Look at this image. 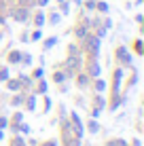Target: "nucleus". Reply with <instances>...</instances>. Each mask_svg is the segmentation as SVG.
I'll list each match as a JSON object with an SVG mask.
<instances>
[{
    "instance_id": "b1692460",
    "label": "nucleus",
    "mask_w": 144,
    "mask_h": 146,
    "mask_svg": "<svg viewBox=\"0 0 144 146\" xmlns=\"http://www.w3.org/2000/svg\"><path fill=\"white\" fill-rule=\"evenodd\" d=\"M96 9H98L100 13H108V4H106V2H96Z\"/></svg>"
},
{
    "instance_id": "20e7f679",
    "label": "nucleus",
    "mask_w": 144,
    "mask_h": 146,
    "mask_svg": "<svg viewBox=\"0 0 144 146\" xmlns=\"http://www.w3.org/2000/svg\"><path fill=\"white\" fill-rule=\"evenodd\" d=\"M117 62L121 64V66H131V53H129V49H125V47H119L117 51Z\"/></svg>"
},
{
    "instance_id": "c85d7f7f",
    "label": "nucleus",
    "mask_w": 144,
    "mask_h": 146,
    "mask_svg": "<svg viewBox=\"0 0 144 146\" xmlns=\"http://www.w3.org/2000/svg\"><path fill=\"white\" fill-rule=\"evenodd\" d=\"M9 127V119L7 117H0V129H7Z\"/></svg>"
},
{
    "instance_id": "9d476101",
    "label": "nucleus",
    "mask_w": 144,
    "mask_h": 146,
    "mask_svg": "<svg viewBox=\"0 0 144 146\" xmlns=\"http://www.w3.org/2000/svg\"><path fill=\"white\" fill-rule=\"evenodd\" d=\"M23 104H26V110H30V112H32V110L36 108V93L28 95V98L23 100Z\"/></svg>"
},
{
    "instance_id": "393cba45",
    "label": "nucleus",
    "mask_w": 144,
    "mask_h": 146,
    "mask_svg": "<svg viewBox=\"0 0 144 146\" xmlns=\"http://www.w3.org/2000/svg\"><path fill=\"white\" fill-rule=\"evenodd\" d=\"M59 7H62V13H64V15H68V13H70V7H68V2H66V0H59Z\"/></svg>"
},
{
    "instance_id": "4468645a",
    "label": "nucleus",
    "mask_w": 144,
    "mask_h": 146,
    "mask_svg": "<svg viewBox=\"0 0 144 146\" xmlns=\"http://www.w3.org/2000/svg\"><path fill=\"white\" fill-rule=\"evenodd\" d=\"M42 23H44V13H42V11H38L36 15H34V26H36V28H40Z\"/></svg>"
},
{
    "instance_id": "6e6552de",
    "label": "nucleus",
    "mask_w": 144,
    "mask_h": 146,
    "mask_svg": "<svg viewBox=\"0 0 144 146\" xmlns=\"http://www.w3.org/2000/svg\"><path fill=\"white\" fill-rule=\"evenodd\" d=\"M87 34H89V19H85V21H83V23H78V26L76 28H74V36H76V38H85L87 36Z\"/></svg>"
},
{
    "instance_id": "6ab92c4d",
    "label": "nucleus",
    "mask_w": 144,
    "mask_h": 146,
    "mask_svg": "<svg viewBox=\"0 0 144 146\" xmlns=\"http://www.w3.org/2000/svg\"><path fill=\"white\" fill-rule=\"evenodd\" d=\"M11 146H26V140H23L21 135H15L13 142H11Z\"/></svg>"
},
{
    "instance_id": "1a4fd4ad",
    "label": "nucleus",
    "mask_w": 144,
    "mask_h": 146,
    "mask_svg": "<svg viewBox=\"0 0 144 146\" xmlns=\"http://www.w3.org/2000/svg\"><path fill=\"white\" fill-rule=\"evenodd\" d=\"M7 89H9V91H21V83H19V78H7Z\"/></svg>"
},
{
    "instance_id": "58836bf2",
    "label": "nucleus",
    "mask_w": 144,
    "mask_h": 146,
    "mask_svg": "<svg viewBox=\"0 0 144 146\" xmlns=\"http://www.w3.org/2000/svg\"><path fill=\"white\" fill-rule=\"evenodd\" d=\"M4 2H11V0H4Z\"/></svg>"
},
{
    "instance_id": "f257e3e1",
    "label": "nucleus",
    "mask_w": 144,
    "mask_h": 146,
    "mask_svg": "<svg viewBox=\"0 0 144 146\" xmlns=\"http://www.w3.org/2000/svg\"><path fill=\"white\" fill-rule=\"evenodd\" d=\"M83 40H85V51L89 53V57H98L100 55V38L96 34H87Z\"/></svg>"
},
{
    "instance_id": "72a5a7b5",
    "label": "nucleus",
    "mask_w": 144,
    "mask_h": 146,
    "mask_svg": "<svg viewBox=\"0 0 144 146\" xmlns=\"http://www.w3.org/2000/svg\"><path fill=\"white\" fill-rule=\"evenodd\" d=\"M40 146H57V140H47V142H42Z\"/></svg>"
},
{
    "instance_id": "bb28decb",
    "label": "nucleus",
    "mask_w": 144,
    "mask_h": 146,
    "mask_svg": "<svg viewBox=\"0 0 144 146\" xmlns=\"http://www.w3.org/2000/svg\"><path fill=\"white\" fill-rule=\"evenodd\" d=\"M85 9H87V11H96V0H87Z\"/></svg>"
},
{
    "instance_id": "7c9ffc66",
    "label": "nucleus",
    "mask_w": 144,
    "mask_h": 146,
    "mask_svg": "<svg viewBox=\"0 0 144 146\" xmlns=\"http://www.w3.org/2000/svg\"><path fill=\"white\" fill-rule=\"evenodd\" d=\"M40 36H42V32H40V30H36V32L30 36V40H40Z\"/></svg>"
},
{
    "instance_id": "5701e85b",
    "label": "nucleus",
    "mask_w": 144,
    "mask_h": 146,
    "mask_svg": "<svg viewBox=\"0 0 144 146\" xmlns=\"http://www.w3.org/2000/svg\"><path fill=\"white\" fill-rule=\"evenodd\" d=\"M133 51H136L138 55H142V53H144V51H142V40H140V38L133 42Z\"/></svg>"
},
{
    "instance_id": "e433bc0d",
    "label": "nucleus",
    "mask_w": 144,
    "mask_h": 146,
    "mask_svg": "<svg viewBox=\"0 0 144 146\" xmlns=\"http://www.w3.org/2000/svg\"><path fill=\"white\" fill-rule=\"evenodd\" d=\"M4 138V129H0V140H2Z\"/></svg>"
},
{
    "instance_id": "a878e982",
    "label": "nucleus",
    "mask_w": 144,
    "mask_h": 146,
    "mask_svg": "<svg viewBox=\"0 0 144 146\" xmlns=\"http://www.w3.org/2000/svg\"><path fill=\"white\" fill-rule=\"evenodd\" d=\"M21 64H26V66H30V64H32V55H28V53L23 55V53H21Z\"/></svg>"
},
{
    "instance_id": "412c9836",
    "label": "nucleus",
    "mask_w": 144,
    "mask_h": 146,
    "mask_svg": "<svg viewBox=\"0 0 144 146\" xmlns=\"http://www.w3.org/2000/svg\"><path fill=\"white\" fill-rule=\"evenodd\" d=\"M59 19H62V15L59 13H51V17H49V23H53V26H57Z\"/></svg>"
},
{
    "instance_id": "2f4dec72",
    "label": "nucleus",
    "mask_w": 144,
    "mask_h": 146,
    "mask_svg": "<svg viewBox=\"0 0 144 146\" xmlns=\"http://www.w3.org/2000/svg\"><path fill=\"white\" fill-rule=\"evenodd\" d=\"M34 78H42V68H36L34 70V74H32Z\"/></svg>"
},
{
    "instance_id": "473e14b6",
    "label": "nucleus",
    "mask_w": 144,
    "mask_h": 146,
    "mask_svg": "<svg viewBox=\"0 0 144 146\" xmlns=\"http://www.w3.org/2000/svg\"><path fill=\"white\" fill-rule=\"evenodd\" d=\"M49 110H51V100L44 98V112H49Z\"/></svg>"
},
{
    "instance_id": "7ed1b4c3",
    "label": "nucleus",
    "mask_w": 144,
    "mask_h": 146,
    "mask_svg": "<svg viewBox=\"0 0 144 146\" xmlns=\"http://www.w3.org/2000/svg\"><path fill=\"white\" fill-rule=\"evenodd\" d=\"M70 125H72V131H74L76 138H83V135H85V125H83V121L76 112L70 114Z\"/></svg>"
},
{
    "instance_id": "c756f323",
    "label": "nucleus",
    "mask_w": 144,
    "mask_h": 146,
    "mask_svg": "<svg viewBox=\"0 0 144 146\" xmlns=\"http://www.w3.org/2000/svg\"><path fill=\"white\" fill-rule=\"evenodd\" d=\"M136 83H138V72H133L131 78H129V83H127V87H131V85H136Z\"/></svg>"
},
{
    "instance_id": "f704fd0d",
    "label": "nucleus",
    "mask_w": 144,
    "mask_h": 146,
    "mask_svg": "<svg viewBox=\"0 0 144 146\" xmlns=\"http://www.w3.org/2000/svg\"><path fill=\"white\" fill-rule=\"evenodd\" d=\"M131 146H142V142H140V140L136 138V140H131Z\"/></svg>"
},
{
    "instance_id": "f8f14e48",
    "label": "nucleus",
    "mask_w": 144,
    "mask_h": 146,
    "mask_svg": "<svg viewBox=\"0 0 144 146\" xmlns=\"http://www.w3.org/2000/svg\"><path fill=\"white\" fill-rule=\"evenodd\" d=\"M23 100H26V93H17V95H15V98L11 100V106H15V108H17V106H21V104H23Z\"/></svg>"
},
{
    "instance_id": "0eeeda50",
    "label": "nucleus",
    "mask_w": 144,
    "mask_h": 146,
    "mask_svg": "<svg viewBox=\"0 0 144 146\" xmlns=\"http://www.w3.org/2000/svg\"><path fill=\"white\" fill-rule=\"evenodd\" d=\"M76 85H78V89H87L89 85H91V76H89L87 72H81V70H78L76 72Z\"/></svg>"
},
{
    "instance_id": "4be33fe9",
    "label": "nucleus",
    "mask_w": 144,
    "mask_h": 146,
    "mask_svg": "<svg viewBox=\"0 0 144 146\" xmlns=\"http://www.w3.org/2000/svg\"><path fill=\"white\" fill-rule=\"evenodd\" d=\"M21 121H23V114H21V112H15V114H13V119H11V121H9V123H13V125H17V123H21Z\"/></svg>"
},
{
    "instance_id": "ddd939ff",
    "label": "nucleus",
    "mask_w": 144,
    "mask_h": 146,
    "mask_svg": "<svg viewBox=\"0 0 144 146\" xmlns=\"http://www.w3.org/2000/svg\"><path fill=\"white\" fill-rule=\"evenodd\" d=\"M66 78H68V76H66V72H64V70H57V72L53 74V80H55L57 85H62V83H64Z\"/></svg>"
},
{
    "instance_id": "aec40b11",
    "label": "nucleus",
    "mask_w": 144,
    "mask_h": 146,
    "mask_svg": "<svg viewBox=\"0 0 144 146\" xmlns=\"http://www.w3.org/2000/svg\"><path fill=\"white\" fill-rule=\"evenodd\" d=\"M36 93H47V83H44V80H38V85H36Z\"/></svg>"
},
{
    "instance_id": "cd10ccee",
    "label": "nucleus",
    "mask_w": 144,
    "mask_h": 146,
    "mask_svg": "<svg viewBox=\"0 0 144 146\" xmlns=\"http://www.w3.org/2000/svg\"><path fill=\"white\" fill-rule=\"evenodd\" d=\"M9 78V70L7 68H0V80H7Z\"/></svg>"
},
{
    "instance_id": "423d86ee",
    "label": "nucleus",
    "mask_w": 144,
    "mask_h": 146,
    "mask_svg": "<svg viewBox=\"0 0 144 146\" xmlns=\"http://www.w3.org/2000/svg\"><path fill=\"white\" fill-rule=\"evenodd\" d=\"M121 80H123V68H117L115 78H112V95H121Z\"/></svg>"
},
{
    "instance_id": "dca6fc26",
    "label": "nucleus",
    "mask_w": 144,
    "mask_h": 146,
    "mask_svg": "<svg viewBox=\"0 0 144 146\" xmlns=\"http://www.w3.org/2000/svg\"><path fill=\"white\" fill-rule=\"evenodd\" d=\"M93 89H96L98 93H102L104 89H106V83H104L102 78H96V83H93Z\"/></svg>"
},
{
    "instance_id": "a211bd4d",
    "label": "nucleus",
    "mask_w": 144,
    "mask_h": 146,
    "mask_svg": "<svg viewBox=\"0 0 144 146\" xmlns=\"http://www.w3.org/2000/svg\"><path fill=\"white\" fill-rule=\"evenodd\" d=\"M55 42H57V36H51V38H47V40H44V44H42V47H44V49H51V47H55Z\"/></svg>"
},
{
    "instance_id": "39448f33",
    "label": "nucleus",
    "mask_w": 144,
    "mask_h": 146,
    "mask_svg": "<svg viewBox=\"0 0 144 146\" xmlns=\"http://www.w3.org/2000/svg\"><path fill=\"white\" fill-rule=\"evenodd\" d=\"M100 64H98V57H89V62H87V74L91 78H98L100 76Z\"/></svg>"
},
{
    "instance_id": "9b49d317",
    "label": "nucleus",
    "mask_w": 144,
    "mask_h": 146,
    "mask_svg": "<svg viewBox=\"0 0 144 146\" xmlns=\"http://www.w3.org/2000/svg\"><path fill=\"white\" fill-rule=\"evenodd\" d=\"M7 62L9 64H21V53L19 51H11L7 55Z\"/></svg>"
},
{
    "instance_id": "f3484780",
    "label": "nucleus",
    "mask_w": 144,
    "mask_h": 146,
    "mask_svg": "<svg viewBox=\"0 0 144 146\" xmlns=\"http://www.w3.org/2000/svg\"><path fill=\"white\" fill-rule=\"evenodd\" d=\"M106 146H129V144H127L125 140L117 138V140H108V142H106Z\"/></svg>"
},
{
    "instance_id": "4c0bfd02",
    "label": "nucleus",
    "mask_w": 144,
    "mask_h": 146,
    "mask_svg": "<svg viewBox=\"0 0 144 146\" xmlns=\"http://www.w3.org/2000/svg\"><path fill=\"white\" fill-rule=\"evenodd\" d=\"M2 36H4V34H2V32H0V40H2Z\"/></svg>"
},
{
    "instance_id": "f03ea898",
    "label": "nucleus",
    "mask_w": 144,
    "mask_h": 146,
    "mask_svg": "<svg viewBox=\"0 0 144 146\" xmlns=\"http://www.w3.org/2000/svg\"><path fill=\"white\" fill-rule=\"evenodd\" d=\"M9 15H11L15 21L26 23L28 19H30V9H28V7H13L11 11H9Z\"/></svg>"
},
{
    "instance_id": "c9c22d12",
    "label": "nucleus",
    "mask_w": 144,
    "mask_h": 146,
    "mask_svg": "<svg viewBox=\"0 0 144 146\" xmlns=\"http://www.w3.org/2000/svg\"><path fill=\"white\" fill-rule=\"evenodd\" d=\"M47 2H49V0H36V4H38V7H44Z\"/></svg>"
},
{
    "instance_id": "2eb2a0df",
    "label": "nucleus",
    "mask_w": 144,
    "mask_h": 146,
    "mask_svg": "<svg viewBox=\"0 0 144 146\" xmlns=\"http://www.w3.org/2000/svg\"><path fill=\"white\" fill-rule=\"evenodd\" d=\"M87 129H89L91 133H98V131H100V125H98V121H96V119H91V121L87 123Z\"/></svg>"
}]
</instances>
